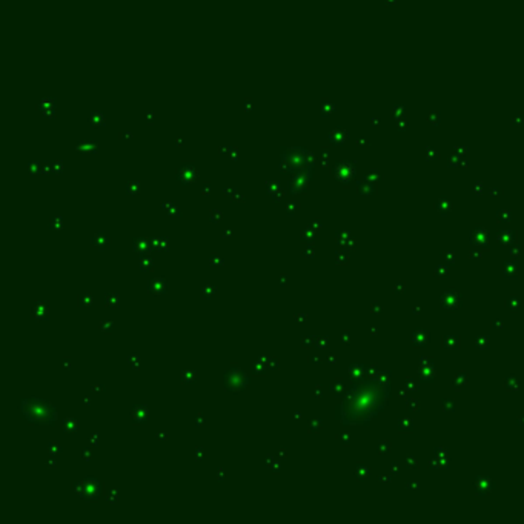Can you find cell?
I'll use <instances>...</instances> for the list:
<instances>
[{
	"mask_svg": "<svg viewBox=\"0 0 524 524\" xmlns=\"http://www.w3.org/2000/svg\"><path fill=\"white\" fill-rule=\"evenodd\" d=\"M391 392L386 377H371L353 388L343 403V417L349 423H366L383 410Z\"/></svg>",
	"mask_w": 524,
	"mask_h": 524,
	"instance_id": "1",
	"label": "cell"
}]
</instances>
